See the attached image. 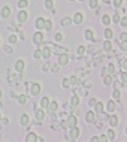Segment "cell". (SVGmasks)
I'll return each instance as SVG.
<instances>
[{
    "label": "cell",
    "mask_w": 127,
    "mask_h": 142,
    "mask_svg": "<svg viewBox=\"0 0 127 142\" xmlns=\"http://www.w3.org/2000/svg\"><path fill=\"white\" fill-rule=\"evenodd\" d=\"M82 20H84V15H82L81 12H76V14L73 15V20H72V21L75 24H81V23H82Z\"/></svg>",
    "instance_id": "obj_6"
},
{
    "label": "cell",
    "mask_w": 127,
    "mask_h": 142,
    "mask_svg": "<svg viewBox=\"0 0 127 142\" xmlns=\"http://www.w3.org/2000/svg\"><path fill=\"white\" fill-rule=\"evenodd\" d=\"M87 51H88V53H93V51H94V48H93V45H90V47L87 48Z\"/></svg>",
    "instance_id": "obj_50"
},
{
    "label": "cell",
    "mask_w": 127,
    "mask_h": 142,
    "mask_svg": "<svg viewBox=\"0 0 127 142\" xmlns=\"http://www.w3.org/2000/svg\"><path fill=\"white\" fill-rule=\"evenodd\" d=\"M69 85H70V82H69V79H67V78H64V79H63V87H64V88H67Z\"/></svg>",
    "instance_id": "obj_41"
},
{
    "label": "cell",
    "mask_w": 127,
    "mask_h": 142,
    "mask_svg": "<svg viewBox=\"0 0 127 142\" xmlns=\"http://www.w3.org/2000/svg\"><path fill=\"white\" fill-rule=\"evenodd\" d=\"M54 39H55V42H60L61 39H63V35H61V33H57V35L54 36Z\"/></svg>",
    "instance_id": "obj_40"
},
{
    "label": "cell",
    "mask_w": 127,
    "mask_h": 142,
    "mask_svg": "<svg viewBox=\"0 0 127 142\" xmlns=\"http://www.w3.org/2000/svg\"><path fill=\"white\" fill-rule=\"evenodd\" d=\"M41 53H42L43 59H49V55H51V49H49V48H42Z\"/></svg>",
    "instance_id": "obj_15"
},
{
    "label": "cell",
    "mask_w": 127,
    "mask_h": 142,
    "mask_svg": "<svg viewBox=\"0 0 127 142\" xmlns=\"http://www.w3.org/2000/svg\"><path fill=\"white\" fill-rule=\"evenodd\" d=\"M70 105H72V106H78L79 105V97L78 96H73L72 99H70Z\"/></svg>",
    "instance_id": "obj_21"
},
{
    "label": "cell",
    "mask_w": 127,
    "mask_h": 142,
    "mask_svg": "<svg viewBox=\"0 0 127 142\" xmlns=\"http://www.w3.org/2000/svg\"><path fill=\"white\" fill-rule=\"evenodd\" d=\"M123 5V0H114V6L115 8H120Z\"/></svg>",
    "instance_id": "obj_42"
},
{
    "label": "cell",
    "mask_w": 127,
    "mask_h": 142,
    "mask_svg": "<svg viewBox=\"0 0 127 142\" xmlns=\"http://www.w3.org/2000/svg\"><path fill=\"white\" fill-rule=\"evenodd\" d=\"M30 93L31 96H36L41 93V85L39 84H31V87H30Z\"/></svg>",
    "instance_id": "obj_4"
},
{
    "label": "cell",
    "mask_w": 127,
    "mask_h": 142,
    "mask_svg": "<svg viewBox=\"0 0 127 142\" xmlns=\"http://www.w3.org/2000/svg\"><path fill=\"white\" fill-rule=\"evenodd\" d=\"M91 141H93V142H99V138H97V136H93V138H91Z\"/></svg>",
    "instance_id": "obj_51"
},
{
    "label": "cell",
    "mask_w": 127,
    "mask_h": 142,
    "mask_svg": "<svg viewBox=\"0 0 127 142\" xmlns=\"http://www.w3.org/2000/svg\"><path fill=\"white\" fill-rule=\"evenodd\" d=\"M121 49H123V51L127 49V42H121Z\"/></svg>",
    "instance_id": "obj_48"
},
{
    "label": "cell",
    "mask_w": 127,
    "mask_h": 142,
    "mask_svg": "<svg viewBox=\"0 0 127 142\" xmlns=\"http://www.w3.org/2000/svg\"><path fill=\"white\" fill-rule=\"evenodd\" d=\"M17 41H18L17 35H11L9 36V43H17Z\"/></svg>",
    "instance_id": "obj_34"
},
{
    "label": "cell",
    "mask_w": 127,
    "mask_h": 142,
    "mask_svg": "<svg viewBox=\"0 0 127 142\" xmlns=\"http://www.w3.org/2000/svg\"><path fill=\"white\" fill-rule=\"evenodd\" d=\"M25 100H27V97H25V96H23V94L18 97V102H19V103H25Z\"/></svg>",
    "instance_id": "obj_43"
},
{
    "label": "cell",
    "mask_w": 127,
    "mask_h": 142,
    "mask_svg": "<svg viewBox=\"0 0 127 142\" xmlns=\"http://www.w3.org/2000/svg\"><path fill=\"white\" fill-rule=\"evenodd\" d=\"M0 120H2V114H0Z\"/></svg>",
    "instance_id": "obj_54"
},
{
    "label": "cell",
    "mask_w": 127,
    "mask_h": 142,
    "mask_svg": "<svg viewBox=\"0 0 127 142\" xmlns=\"http://www.w3.org/2000/svg\"><path fill=\"white\" fill-rule=\"evenodd\" d=\"M112 97H114L115 100H118V99H120V90H114V93H112Z\"/></svg>",
    "instance_id": "obj_37"
},
{
    "label": "cell",
    "mask_w": 127,
    "mask_h": 142,
    "mask_svg": "<svg viewBox=\"0 0 127 142\" xmlns=\"http://www.w3.org/2000/svg\"><path fill=\"white\" fill-rule=\"evenodd\" d=\"M69 63V55L67 54H61L58 57V66H66Z\"/></svg>",
    "instance_id": "obj_3"
},
{
    "label": "cell",
    "mask_w": 127,
    "mask_h": 142,
    "mask_svg": "<svg viewBox=\"0 0 127 142\" xmlns=\"http://www.w3.org/2000/svg\"><path fill=\"white\" fill-rule=\"evenodd\" d=\"M33 55H35V59H41V57H42V53H41V49H36Z\"/></svg>",
    "instance_id": "obj_38"
},
{
    "label": "cell",
    "mask_w": 127,
    "mask_h": 142,
    "mask_svg": "<svg viewBox=\"0 0 127 142\" xmlns=\"http://www.w3.org/2000/svg\"><path fill=\"white\" fill-rule=\"evenodd\" d=\"M84 36H85L87 41H93V31H91V30H85Z\"/></svg>",
    "instance_id": "obj_23"
},
{
    "label": "cell",
    "mask_w": 127,
    "mask_h": 142,
    "mask_svg": "<svg viewBox=\"0 0 127 142\" xmlns=\"http://www.w3.org/2000/svg\"><path fill=\"white\" fill-rule=\"evenodd\" d=\"M43 42V33L42 31H36L35 35H33V43L35 45H41Z\"/></svg>",
    "instance_id": "obj_1"
},
{
    "label": "cell",
    "mask_w": 127,
    "mask_h": 142,
    "mask_svg": "<svg viewBox=\"0 0 127 142\" xmlns=\"http://www.w3.org/2000/svg\"><path fill=\"white\" fill-rule=\"evenodd\" d=\"M120 76H121V82L126 84V82H127V73H126V72H121Z\"/></svg>",
    "instance_id": "obj_35"
},
{
    "label": "cell",
    "mask_w": 127,
    "mask_h": 142,
    "mask_svg": "<svg viewBox=\"0 0 127 142\" xmlns=\"http://www.w3.org/2000/svg\"><path fill=\"white\" fill-rule=\"evenodd\" d=\"M103 84H105V85H109V84H112V75H109V73H105V75H103Z\"/></svg>",
    "instance_id": "obj_11"
},
{
    "label": "cell",
    "mask_w": 127,
    "mask_h": 142,
    "mask_svg": "<svg viewBox=\"0 0 127 142\" xmlns=\"http://www.w3.org/2000/svg\"><path fill=\"white\" fill-rule=\"evenodd\" d=\"M57 108H58V103H57V102H49L48 109L51 111V112H55V111H57Z\"/></svg>",
    "instance_id": "obj_16"
},
{
    "label": "cell",
    "mask_w": 127,
    "mask_h": 142,
    "mask_svg": "<svg viewBox=\"0 0 127 142\" xmlns=\"http://www.w3.org/2000/svg\"><path fill=\"white\" fill-rule=\"evenodd\" d=\"M88 5H90V8H96V6H97V0H90V2H88Z\"/></svg>",
    "instance_id": "obj_44"
},
{
    "label": "cell",
    "mask_w": 127,
    "mask_h": 142,
    "mask_svg": "<svg viewBox=\"0 0 127 142\" xmlns=\"http://www.w3.org/2000/svg\"><path fill=\"white\" fill-rule=\"evenodd\" d=\"M48 105H49V99L48 97H43L42 100H41V106L42 108H48Z\"/></svg>",
    "instance_id": "obj_28"
},
{
    "label": "cell",
    "mask_w": 127,
    "mask_h": 142,
    "mask_svg": "<svg viewBox=\"0 0 127 142\" xmlns=\"http://www.w3.org/2000/svg\"><path fill=\"white\" fill-rule=\"evenodd\" d=\"M76 123H78V120H76V117L75 115H69L67 117V121H66V126L70 129V127H75L76 126Z\"/></svg>",
    "instance_id": "obj_2"
},
{
    "label": "cell",
    "mask_w": 127,
    "mask_h": 142,
    "mask_svg": "<svg viewBox=\"0 0 127 142\" xmlns=\"http://www.w3.org/2000/svg\"><path fill=\"white\" fill-rule=\"evenodd\" d=\"M43 25H45V20H43V18H37V20H36V27L39 30H42Z\"/></svg>",
    "instance_id": "obj_17"
},
{
    "label": "cell",
    "mask_w": 127,
    "mask_h": 142,
    "mask_svg": "<svg viewBox=\"0 0 127 142\" xmlns=\"http://www.w3.org/2000/svg\"><path fill=\"white\" fill-rule=\"evenodd\" d=\"M25 141H27V142H36L37 141V136L33 133V132H30V133L27 135V138H25Z\"/></svg>",
    "instance_id": "obj_13"
},
{
    "label": "cell",
    "mask_w": 127,
    "mask_h": 142,
    "mask_svg": "<svg viewBox=\"0 0 127 142\" xmlns=\"http://www.w3.org/2000/svg\"><path fill=\"white\" fill-rule=\"evenodd\" d=\"M69 82H70V85H72V84H78V78H76V76L69 78Z\"/></svg>",
    "instance_id": "obj_39"
},
{
    "label": "cell",
    "mask_w": 127,
    "mask_h": 142,
    "mask_svg": "<svg viewBox=\"0 0 127 142\" xmlns=\"http://www.w3.org/2000/svg\"><path fill=\"white\" fill-rule=\"evenodd\" d=\"M106 73H109V75H114V72H115V66L114 64H109L108 66V69H106Z\"/></svg>",
    "instance_id": "obj_30"
},
{
    "label": "cell",
    "mask_w": 127,
    "mask_h": 142,
    "mask_svg": "<svg viewBox=\"0 0 127 142\" xmlns=\"http://www.w3.org/2000/svg\"><path fill=\"white\" fill-rule=\"evenodd\" d=\"M94 111H96L97 114H102L103 112V103L96 102V103H94Z\"/></svg>",
    "instance_id": "obj_12"
},
{
    "label": "cell",
    "mask_w": 127,
    "mask_h": 142,
    "mask_svg": "<svg viewBox=\"0 0 127 142\" xmlns=\"http://www.w3.org/2000/svg\"><path fill=\"white\" fill-rule=\"evenodd\" d=\"M109 124H111V127H115V126L118 124V118L117 117H111L109 118Z\"/></svg>",
    "instance_id": "obj_27"
},
{
    "label": "cell",
    "mask_w": 127,
    "mask_h": 142,
    "mask_svg": "<svg viewBox=\"0 0 127 142\" xmlns=\"http://www.w3.org/2000/svg\"><path fill=\"white\" fill-rule=\"evenodd\" d=\"M0 43H2V41H0Z\"/></svg>",
    "instance_id": "obj_56"
},
{
    "label": "cell",
    "mask_w": 127,
    "mask_h": 142,
    "mask_svg": "<svg viewBox=\"0 0 127 142\" xmlns=\"http://www.w3.org/2000/svg\"><path fill=\"white\" fill-rule=\"evenodd\" d=\"M43 29L45 30H51L52 29V23H51L49 20H46V21H45V25H43Z\"/></svg>",
    "instance_id": "obj_32"
},
{
    "label": "cell",
    "mask_w": 127,
    "mask_h": 142,
    "mask_svg": "<svg viewBox=\"0 0 127 142\" xmlns=\"http://www.w3.org/2000/svg\"><path fill=\"white\" fill-rule=\"evenodd\" d=\"M15 70L17 72H23L24 70V61H23V60H18V61L15 63Z\"/></svg>",
    "instance_id": "obj_10"
},
{
    "label": "cell",
    "mask_w": 127,
    "mask_h": 142,
    "mask_svg": "<svg viewBox=\"0 0 127 142\" xmlns=\"http://www.w3.org/2000/svg\"><path fill=\"white\" fill-rule=\"evenodd\" d=\"M111 48H112V43H111L109 41L103 42V51H106V53H108V51H111Z\"/></svg>",
    "instance_id": "obj_19"
},
{
    "label": "cell",
    "mask_w": 127,
    "mask_h": 142,
    "mask_svg": "<svg viewBox=\"0 0 127 142\" xmlns=\"http://www.w3.org/2000/svg\"><path fill=\"white\" fill-rule=\"evenodd\" d=\"M118 23H120V25H123V27H126V25H127V18H126V17L120 18V21H118Z\"/></svg>",
    "instance_id": "obj_36"
},
{
    "label": "cell",
    "mask_w": 127,
    "mask_h": 142,
    "mask_svg": "<svg viewBox=\"0 0 127 142\" xmlns=\"http://www.w3.org/2000/svg\"><path fill=\"white\" fill-rule=\"evenodd\" d=\"M112 35H114V31H112L111 29H106V30H105V37H106V41H109V39L112 37Z\"/></svg>",
    "instance_id": "obj_25"
},
{
    "label": "cell",
    "mask_w": 127,
    "mask_h": 142,
    "mask_svg": "<svg viewBox=\"0 0 127 142\" xmlns=\"http://www.w3.org/2000/svg\"><path fill=\"white\" fill-rule=\"evenodd\" d=\"M85 120H87V123H94V120H96V115H94V112H87L85 114Z\"/></svg>",
    "instance_id": "obj_9"
},
{
    "label": "cell",
    "mask_w": 127,
    "mask_h": 142,
    "mask_svg": "<svg viewBox=\"0 0 127 142\" xmlns=\"http://www.w3.org/2000/svg\"><path fill=\"white\" fill-rule=\"evenodd\" d=\"M19 123H21V126H27L29 124V115H21V120H19Z\"/></svg>",
    "instance_id": "obj_20"
},
{
    "label": "cell",
    "mask_w": 127,
    "mask_h": 142,
    "mask_svg": "<svg viewBox=\"0 0 127 142\" xmlns=\"http://www.w3.org/2000/svg\"><path fill=\"white\" fill-rule=\"evenodd\" d=\"M0 99H2V90H0Z\"/></svg>",
    "instance_id": "obj_53"
},
{
    "label": "cell",
    "mask_w": 127,
    "mask_h": 142,
    "mask_svg": "<svg viewBox=\"0 0 127 142\" xmlns=\"http://www.w3.org/2000/svg\"><path fill=\"white\" fill-rule=\"evenodd\" d=\"M121 67H123V70H126V67H127V61L126 60H121Z\"/></svg>",
    "instance_id": "obj_47"
},
{
    "label": "cell",
    "mask_w": 127,
    "mask_h": 142,
    "mask_svg": "<svg viewBox=\"0 0 127 142\" xmlns=\"http://www.w3.org/2000/svg\"><path fill=\"white\" fill-rule=\"evenodd\" d=\"M102 23L105 24V25H109V23H111V17H109V15H103L102 17Z\"/></svg>",
    "instance_id": "obj_29"
},
{
    "label": "cell",
    "mask_w": 127,
    "mask_h": 142,
    "mask_svg": "<svg viewBox=\"0 0 127 142\" xmlns=\"http://www.w3.org/2000/svg\"><path fill=\"white\" fill-rule=\"evenodd\" d=\"M69 136H70V139H76V138L79 136V129L75 126V127H70V133H69Z\"/></svg>",
    "instance_id": "obj_5"
},
{
    "label": "cell",
    "mask_w": 127,
    "mask_h": 142,
    "mask_svg": "<svg viewBox=\"0 0 127 142\" xmlns=\"http://www.w3.org/2000/svg\"><path fill=\"white\" fill-rule=\"evenodd\" d=\"M25 20H27V12H25L24 9H21V11L18 12V21L19 23H25Z\"/></svg>",
    "instance_id": "obj_7"
},
{
    "label": "cell",
    "mask_w": 127,
    "mask_h": 142,
    "mask_svg": "<svg viewBox=\"0 0 127 142\" xmlns=\"http://www.w3.org/2000/svg\"><path fill=\"white\" fill-rule=\"evenodd\" d=\"M52 6H54V2L52 0H45V8L46 9H52Z\"/></svg>",
    "instance_id": "obj_31"
},
{
    "label": "cell",
    "mask_w": 127,
    "mask_h": 142,
    "mask_svg": "<svg viewBox=\"0 0 127 142\" xmlns=\"http://www.w3.org/2000/svg\"><path fill=\"white\" fill-rule=\"evenodd\" d=\"M112 21H114V23H118V21H120V15H118V14H115L114 17H112Z\"/></svg>",
    "instance_id": "obj_45"
},
{
    "label": "cell",
    "mask_w": 127,
    "mask_h": 142,
    "mask_svg": "<svg viewBox=\"0 0 127 142\" xmlns=\"http://www.w3.org/2000/svg\"><path fill=\"white\" fill-rule=\"evenodd\" d=\"M43 117H45V114H43V109H37V111H36V120H37V121H42Z\"/></svg>",
    "instance_id": "obj_18"
},
{
    "label": "cell",
    "mask_w": 127,
    "mask_h": 142,
    "mask_svg": "<svg viewBox=\"0 0 127 142\" xmlns=\"http://www.w3.org/2000/svg\"><path fill=\"white\" fill-rule=\"evenodd\" d=\"M70 23H72V20H70L69 17H64L63 20H61V25H63V27H66V25H69Z\"/></svg>",
    "instance_id": "obj_22"
},
{
    "label": "cell",
    "mask_w": 127,
    "mask_h": 142,
    "mask_svg": "<svg viewBox=\"0 0 127 142\" xmlns=\"http://www.w3.org/2000/svg\"><path fill=\"white\" fill-rule=\"evenodd\" d=\"M106 111H108L109 114H112L115 111V102L114 100H109L108 103H106Z\"/></svg>",
    "instance_id": "obj_8"
},
{
    "label": "cell",
    "mask_w": 127,
    "mask_h": 142,
    "mask_svg": "<svg viewBox=\"0 0 127 142\" xmlns=\"http://www.w3.org/2000/svg\"><path fill=\"white\" fill-rule=\"evenodd\" d=\"M99 141H100V142H106V141H108V138L105 136V135H102V136L99 138Z\"/></svg>",
    "instance_id": "obj_49"
},
{
    "label": "cell",
    "mask_w": 127,
    "mask_h": 142,
    "mask_svg": "<svg viewBox=\"0 0 127 142\" xmlns=\"http://www.w3.org/2000/svg\"><path fill=\"white\" fill-rule=\"evenodd\" d=\"M94 103H96V99H91V100H90V105H91V106H94Z\"/></svg>",
    "instance_id": "obj_52"
},
{
    "label": "cell",
    "mask_w": 127,
    "mask_h": 142,
    "mask_svg": "<svg viewBox=\"0 0 127 142\" xmlns=\"http://www.w3.org/2000/svg\"><path fill=\"white\" fill-rule=\"evenodd\" d=\"M27 5H29V2H27V0H19V2H18V8H19V9H25Z\"/></svg>",
    "instance_id": "obj_26"
},
{
    "label": "cell",
    "mask_w": 127,
    "mask_h": 142,
    "mask_svg": "<svg viewBox=\"0 0 127 142\" xmlns=\"http://www.w3.org/2000/svg\"><path fill=\"white\" fill-rule=\"evenodd\" d=\"M79 2H84V0H79Z\"/></svg>",
    "instance_id": "obj_55"
},
{
    "label": "cell",
    "mask_w": 127,
    "mask_h": 142,
    "mask_svg": "<svg viewBox=\"0 0 127 142\" xmlns=\"http://www.w3.org/2000/svg\"><path fill=\"white\" fill-rule=\"evenodd\" d=\"M9 15H11V8H9V6H5V8L2 9V17H3V18H8Z\"/></svg>",
    "instance_id": "obj_14"
},
{
    "label": "cell",
    "mask_w": 127,
    "mask_h": 142,
    "mask_svg": "<svg viewBox=\"0 0 127 142\" xmlns=\"http://www.w3.org/2000/svg\"><path fill=\"white\" fill-rule=\"evenodd\" d=\"M121 42H127V33H121Z\"/></svg>",
    "instance_id": "obj_46"
},
{
    "label": "cell",
    "mask_w": 127,
    "mask_h": 142,
    "mask_svg": "<svg viewBox=\"0 0 127 142\" xmlns=\"http://www.w3.org/2000/svg\"><path fill=\"white\" fill-rule=\"evenodd\" d=\"M106 138H108V141H114V139H115V132L112 130V129H111V130H108Z\"/></svg>",
    "instance_id": "obj_24"
},
{
    "label": "cell",
    "mask_w": 127,
    "mask_h": 142,
    "mask_svg": "<svg viewBox=\"0 0 127 142\" xmlns=\"http://www.w3.org/2000/svg\"><path fill=\"white\" fill-rule=\"evenodd\" d=\"M84 53H85V47L79 45V47H78V49H76V54H78V55H82Z\"/></svg>",
    "instance_id": "obj_33"
}]
</instances>
